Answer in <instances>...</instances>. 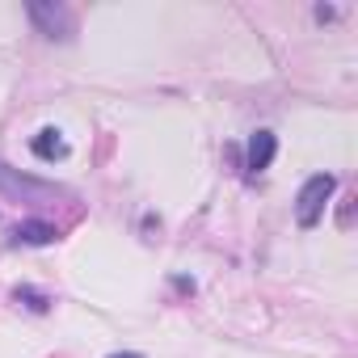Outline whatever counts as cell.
Here are the masks:
<instances>
[{"label":"cell","mask_w":358,"mask_h":358,"mask_svg":"<svg viewBox=\"0 0 358 358\" xmlns=\"http://www.w3.org/2000/svg\"><path fill=\"white\" fill-rule=\"evenodd\" d=\"M274 152H278V139H274V131H253V139H249V160H245L249 177L266 173V169H270V160H274Z\"/></svg>","instance_id":"3957f363"},{"label":"cell","mask_w":358,"mask_h":358,"mask_svg":"<svg viewBox=\"0 0 358 358\" xmlns=\"http://www.w3.org/2000/svg\"><path fill=\"white\" fill-rule=\"evenodd\" d=\"M17 303H26L30 312H47V299L38 291H30V287H17Z\"/></svg>","instance_id":"52a82bcc"},{"label":"cell","mask_w":358,"mask_h":358,"mask_svg":"<svg viewBox=\"0 0 358 358\" xmlns=\"http://www.w3.org/2000/svg\"><path fill=\"white\" fill-rule=\"evenodd\" d=\"M333 190H337V177H333V173L308 177L303 190H299V199H295V220H299V228H316V224H320V215H324Z\"/></svg>","instance_id":"6da1fadb"},{"label":"cell","mask_w":358,"mask_h":358,"mask_svg":"<svg viewBox=\"0 0 358 358\" xmlns=\"http://www.w3.org/2000/svg\"><path fill=\"white\" fill-rule=\"evenodd\" d=\"M51 241H55V228L43 220H22L13 228V245H51Z\"/></svg>","instance_id":"5b68a950"},{"label":"cell","mask_w":358,"mask_h":358,"mask_svg":"<svg viewBox=\"0 0 358 358\" xmlns=\"http://www.w3.org/2000/svg\"><path fill=\"white\" fill-rule=\"evenodd\" d=\"M110 358H143V354H110Z\"/></svg>","instance_id":"ba28073f"},{"label":"cell","mask_w":358,"mask_h":358,"mask_svg":"<svg viewBox=\"0 0 358 358\" xmlns=\"http://www.w3.org/2000/svg\"><path fill=\"white\" fill-rule=\"evenodd\" d=\"M30 148H34V156H38V160H64V156H68V143H64V139H59V131H51V127H47V131H38Z\"/></svg>","instance_id":"8992f818"},{"label":"cell","mask_w":358,"mask_h":358,"mask_svg":"<svg viewBox=\"0 0 358 358\" xmlns=\"http://www.w3.org/2000/svg\"><path fill=\"white\" fill-rule=\"evenodd\" d=\"M0 190H5L9 199H22V203H51L59 190L47 186V182H34V177H22L13 173L9 164H0Z\"/></svg>","instance_id":"7a4b0ae2"},{"label":"cell","mask_w":358,"mask_h":358,"mask_svg":"<svg viewBox=\"0 0 358 358\" xmlns=\"http://www.w3.org/2000/svg\"><path fill=\"white\" fill-rule=\"evenodd\" d=\"M30 17L43 26V34H59V38H68L72 34V17H68V9L64 5H30Z\"/></svg>","instance_id":"277c9868"}]
</instances>
